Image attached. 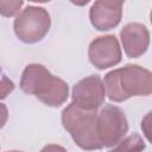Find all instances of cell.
<instances>
[{"instance_id": "obj_1", "label": "cell", "mask_w": 152, "mask_h": 152, "mask_svg": "<svg viewBox=\"0 0 152 152\" xmlns=\"http://www.w3.org/2000/svg\"><path fill=\"white\" fill-rule=\"evenodd\" d=\"M20 88L49 107H59L69 97L68 83L53 76L44 65L38 63L25 66L20 78Z\"/></svg>"}, {"instance_id": "obj_2", "label": "cell", "mask_w": 152, "mask_h": 152, "mask_svg": "<svg viewBox=\"0 0 152 152\" xmlns=\"http://www.w3.org/2000/svg\"><path fill=\"white\" fill-rule=\"evenodd\" d=\"M103 82L108 99L114 102L152 94V72L138 64H126L107 72Z\"/></svg>"}, {"instance_id": "obj_3", "label": "cell", "mask_w": 152, "mask_h": 152, "mask_svg": "<svg viewBox=\"0 0 152 152\" xmlns=\"http://www.w3.org/2000/svg\"><path fill=\"white\" fill-rule=\"evenodd\" d=\"M62 125L82 150L104 147L97 132V109H86L71 102L62 112Z\"/></svg>"}, {"instance_id": "obj_4", "label": "cell", "mask_w": 152, "mask_h": 152, "mask_svg": "<svg viewBox=\"0 0 152 152\" xmlns=\"http://www.w3.org/2000/svg\"><path fill=\"white\" fill-rule=\"evenodd\" d=\"M51 26L49 12L38 6L25 7L14 19L13 30L17 38L26 44L40 42Z\"/></svg>"}, {"instance_id": "obj_5", "label": "cell", "mask_w": 152, "mask_h": 152, "mask_svg": "<svg viewBox=\"0 0 152 152\" xmlns=\"http://www.w3.org/2000/svg\"><path fill=\"white\" fill-rule=\"evenodd\" d=\"M128 131V121L124 110L114 104L104 106L97 114V132L104 147H116Z\"/></svg>"}, {"instance_id": "obj_6", "label": "cell", "mask_w": 152, "mask_h": 152, "mask_svg": "<svg viewBox=\"0 0 152 152\" xmlns=\"http://www.w3.org/2000/svg\"><path fill=\"white\" fill-rule=\"evenodd\" d=\"M88 57L90 63L100 70L119 64L122 59V52L118 38L114 34L95 38L89 44Z\"/></svg>"}, {"instance_id": "obj_7", "label": "cell", "mask_w": 152, "mask_h": 152, "mask_svg": "<svg viewBox=\"0 0 152 152\" xmlns=\"http://www.w3.org/2000/svg\"><path fill=\"white\" fill-rule=\"evenodd\" d=\"M104 82L97 75H90L78 81L72 87V102L86 109L100 108L106 99Z\"/></svg>"}, {"instance_id": "obj_8", "label": "cell", "mask_w": 152, "mask_h": 152, "mask_svg": "<svg viewBox=\"0 0 152 152\" xmlns=\"http://www.w3.org/2000/svg\"><path fill=\"white\" fill-rule=\"evenodd\" d=\"M124 51L128 58H138L142 56L150 45V32L145 25L140 23L126 24L120 32Z\"/></svg>"}, {"instance_id": "obj_9", "label": "cell", "mask_w": 152, "mask_h": 152, "mask_svg": "<svg viewBox=\"0 0 152 152\" xmlns=\"http://www.w3.org/2000/svg\"><path fill=\"white\" fill-rule=\"evenodd\" d=\"M122 17L121 6H109L96 0L89 10L91 25L99 31H108L119 25Z\"/></svg>"}, {"instance_id": "obj_10", "label": "cell", "mask_w": 152, "mask_h": 152, "mask_svg": "<svg viewBox=\"0 0 152 152\" xmlns=\"http://www.w3.org/2000/svg\"><path fill=\"white\" fill-rule=\"evenodd\" d=\"M24 0H0V13L2 17H14L19 13Z\"/></svg>"}, {"instance_id": "obj_11", "label": "cell", "mask_w": 152, "mask_h": 152, "mask_svg": "<svg viewBox=\"0 0 152 152\" xmlns=\"http://www.w3.org/2000/svg\"><path fill=\"white\" fill-rule=\"evenodd\" d=\"M141 131L145 135V138L148 140V142L152 144V110H150L141 120Z\"/></svg>"}, {"instance_id": "obj_12", "label": "cell", "mask_w": 152, "mask_h": 152, "mask_svg": "<svg viewBox=\"0 0 152 152\" xmlns=\"http://www.w3.org/2000/svg\"><path fill=\"white\" fill-rule=\"evenodd\" d=\"M99 1L109 6H122V4L125 2V0H99Z\"/></svg>"}, {"instance_id": "obj_13", "label": "cell", "mask_w": 152, "mask_h": 152, "mask_svg": "<svg viewBox=\"0 0 152 152\" xmlns=\"http://www.w3.org/2000/svg\"><path fill=\"white\" fill-rule=\"evenodd\" d=\"M70 2H72L74 5H76V6H84V5H87L90 0H69Z\"/></svg>"}, {"instance_id": "obj_14", "label": "cell", "mask_w": 152, "mask_h": 152, "mask_svg": "<svg viewBox=\"0 0 152 152\" xmlns=\"http://www.w3.org/2000/svg\"><path fill=\"white\" fill-rule=\"evenodd\" d=\"M28 1H32V2H49L51 0H28Z\"/></svg>"}, {"instance_id": "obj_15", "label": "cell", "mask_w": 152, "mask_h": 152, "mask_svg": "<svg viewBox=\"0 0 152 152\" xmlns=\"http://www.w3.org/2000/svg\"><path fill=\"white\" fill-rule=\"evenodd\" d=\"M150 20H151V24H152V10H151V13H150Z\"/></svg>"}]
</instances>
